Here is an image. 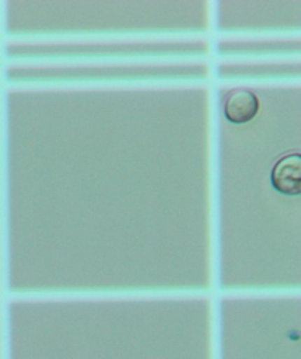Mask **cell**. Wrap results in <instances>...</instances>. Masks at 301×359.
I'll list each match as a JSON object with an SVG mask.
<instances>
[{"mask_svg": "<svg viewBox=\"0 0 301 359\" xmlns=\"http://www.w3.org/2000/svg\"><path fill=\"white\" fill-rule=\"evenodd\" d=\"M259 99L248 90H232L223 102V115L232 124H246L259 112Z\"/></svg>", "mask_w": 301, "mask_h": 359, "instance_id": "7a4b0ae2", "label": "cell"}, {"mask_svg": "<svg viewBox=\"0 0 301 359\" xmlns=\"http://www.w3.org/2000/svg\"><path fill=\"white\" fill-rule=\"evenodd\" d=\"M301 175V156L298 152L281 156L270 171V184L285 194V196H298Z\"/></svg>", "mask_w": 301, "mask_h": 359, "instance_id": "6da1fadb", "label": "cell"}]
</instances>
